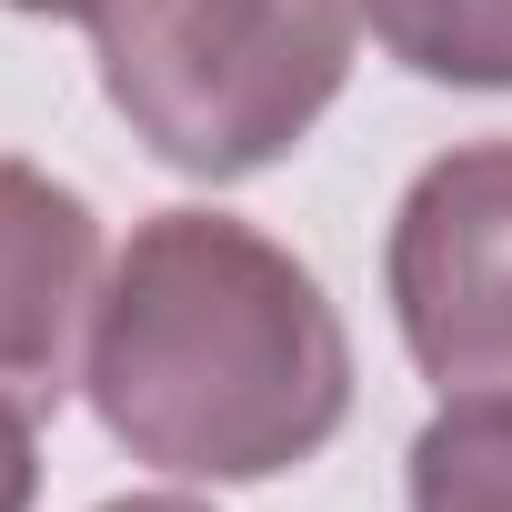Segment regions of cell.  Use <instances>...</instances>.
<instances>
[{"label":"cell","mask_w":512,"mask_h":512,"mask_svg":"<svg viewBox=\"0 0 512 512\" xmlns=\"http://www.w3.org/2000/svg\"><path fill=\"white\" fill-rule=\"evenodd\" d=\"M362 0H91L101 91L191 181L272 171L352 81Z\"/></svg>","instance_id":"7a4b0ae2"},{"label":"cell","mask_w":512,"mask_h":512,"mask_svg":"<svg viewBox=\"0 0 512 512\" xmlns=\"http://www.w3.org/2000/svg\"><path fill=\"white\" fill-rule=\"evenodd\" d=\"M41 492V422L0 402V512H31Z\"/></svg>","instance_id":"52a82bcc"},{"label":"cell","mask_w":512,"mask_h":512,"mask_svg":"<svg viewBox=\"0 0 512 512\" xmlns=\"http://www.w3.org/2000/svg\"><path fill=\"white\" fill-rule=\"evenodd\" d=\"M362 21L412 81L512 91V0H362Z\"/></svg>","instance_id":"5b68a950"},{"label":"cell","mask_w":512,"mask_h":512,"mask_svg":"<svg viewBox=\"0 0 512 512\" xmlns=\"http://www.w3.org/2000/svg\"><path fill=\"white\" fill-rule=\"evenodd\" d=\"M101 282V221L71 181L0 161V402L51 422L71 382V342Z\"/></svg>","instance_id":"277c9868"},{"label":"cell","mask_w":512,"mask_h":512,"mask_svg":"<svg viewBox=\"0 0 512 512\" xmlns=\"http://www.w3.org/2000/svg\"><path fill=\"white\" fill-rule=\"evenodd\" d=\"M392 322L442 402H512V141L442 151L392 211Z\"/></svg>","instance_id":"3957f363"},{"label":"cell","mask_w":512,"mask_h":512,"mask_svg":"<svg viewBox=\"0 0 512 512\" xmlns=\"http://www.w3.org/2000/svg\"><path fill=\"white\" fill-rule=\"evenodd\" d=\"M11 11H51V21H71V11H91V0H11Z\"/></svg>","instance_id":"9c48e42d"},{"label":"cell","mask_w":512,"mask_h":512,"mask_svg":"<svg viewBox=\"0 0 512 512\" xmlns=\"http://www.w3.org/2000/svg\"><path fill=\"white\" fill-rule=\"evenodd\" d=\"M412 512H512V402H452L422 422Z\"/></svg>","instance_id":"8992f818"},{"label":"cell","mask_w":512,"mask_h":512,"mask_svg":"<svg viewBox=\"0 0 512 512\" xmlns=\"http://www.w3.org/2000/svg\"><path fill=\"white\" fill-rule=\"evenodd\" d=\"M91 412L181 482H272L352 412V342L322 282L231 211H151L91 302Z\"/></svg>","instance_id":"6da1fadb"},{"label":"cell","mask_w":512,"mask_h":512,"mask_svg":"<svg viewBox=\"0 0 512 512\" xmlns=\"http://www.w3.org/2000/svg\"><path fill=\"white\" fill-rule=\"evenodd\" d=\"M101 512H211V502H191V492H131V502H101Z\"/></svg>","instance_id":"ba28073f"}]
</instances>
